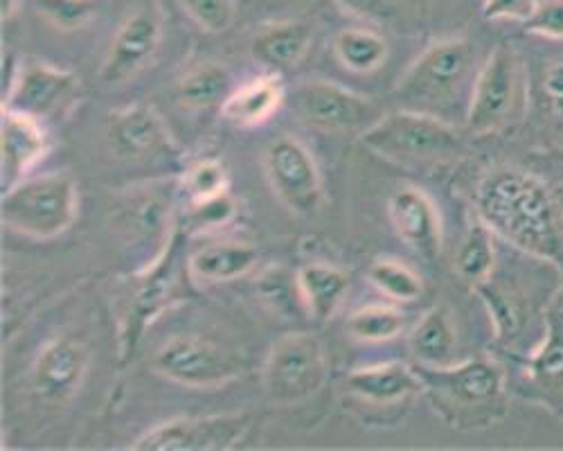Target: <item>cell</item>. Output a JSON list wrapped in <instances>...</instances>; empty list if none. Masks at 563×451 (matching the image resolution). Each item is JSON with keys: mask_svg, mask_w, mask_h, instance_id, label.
<instances>
[{"mask_svg": "<svg viewBox=\"0 0 563 451\" xmlns=\"http://www.w3.org/2000/svg\"><path fill=\"white\" fill-rule=\"evenodd\" d=\"M457 334L451 316L442 307L427 311L408 334V350L419 366L453 364Z\"/></svg>", "mask_w": 563, "mask_h": 451, "instance_id": "25", "label": "cell"}, {"mask_svg": "<svg viewBox=\"0 0 563 451\" xmlns=\"http://www.w3.org/2000/svg\"><path fill=\"white\" fill-rule=\"evenodd\" d=\"M334 3L363 21H384L393 14V0H334Z\"/></svg>", "mask_w": 563, "mask_h": 451, "instance_id": "40", "label": "cell"}, {"mask_svg": "<svg viewBox=\"0 0 563 451\" xmlns=\"http://www.w3.org/2000/svg\"><path fill=\"white\" fill-rule=\"evenodd\" d=\"M107 143L126 163L176 161L178 145L163 118L145 105H131L113 111L107 120Z\"/></svg>", "mask_w": 563, "mask_h": 451, "instance_id": "17", "label": "cell"}, {"mask_svg": "<svg viewBox=\"0 0 563 451\" xmlns=\"http://www.w3.org/2000/svg\"><path fill=\"white\" fill-rule=\"evenodd\" d=\"M79 210L77 180L70 172L25 176L3 190V223L30 240H55L75 223Z\"/></svg>", "mask_w": 563, "mask_h": 451, "instance_id": "3", "label": "cell"}, {"mask_svg": "<svg viewBox=\"0 0 563 451\" xmlns=\"http://www.w3.org/2000/svg\"><path fill=\"white\" fill-rule=\"evenodd\" d=\"M419 395H424L421 377L417 366L406 361H382L345 377V397L358 416H406Z\"/></svg>", "mask_w": 563, "mask_h": 451, "instance_id": "10", "label": "cell"}, {"mask_svg": "<svg viewBox=\"0 0 563 451\" xmlns=\"http://www.w3.org/2000/svg\"><path fill=\"white\" fill-rule=\"evenodd\" d=\"M178 193L190 201V206L228 193L225 165L217 158H203V161L190 163L178 178Z\"/></svg>", "mask_w": 563, "mask_h": 451, "instance_id": "33", "label": "cell"}, {"mask_svg": "<svg viewBox=\"0 0 563 451\" xmlns=\"http://www.w3.org/2000/svg\"><path fill=\"white\" fill-rule=\"evenodd\" d=\"M230 94H232L230 70L217 62H206L192 68L180 79L176 90L178 102L185 109H195V111L221 107Z\"/></svg>", "mask_w": 563, "mask_h": 451, "instance_id": "29", "label": "cell"}, {"mask_svg": "<svg viewBox=\"0 0 563 451\" xmlns=\"http://www.w3.org/2000/svg\"><path fill=\"white\" fill-rule=\"evenodd\" d=\"M334 55L354 75L377 73L390 55L388 41L365 28H345L334 38Z\"/></svg>", "mask_w": 563, "mask_h": 451, "instance_id": "28", "label": "cell"}, {"mask_svg": "<svg viewBox=\"0 0 563 451\" xmlns=\"http://www.w3.org/2000/svg\"><path fill=\"white\" fill-rule=\"evenodd\" d=\"M126 233L137 240H152L154 235L169 238L176 231L174 199L165 186H154V193L140 195L135 204L126 201L122 208Z\"/></svg>", "mask_w": 563, "mask_h": 451, "instance_id": "26", "label": "cell"}, {"mask_svg": "<svg viewBox=\"0 0 563 451\" xmlns=\"http://www.w3.org/2000/svg\"><path fill=\"white\" fill-rule=\"evenodd\" d=\"M253 416L246 411L176 418L163 422L131 442L137 451H225L238 447L251 431Z\"/></svg>", "mask_w": 563, "mask_h": 451, "instance_id": "12", "label": "cell"}, {"mask_svg": "<svg viewBox=\"0 0 563 451\" xmlns=\"http://www.w3.org/2000/svg\"><path fill=\"white\" fill-rule=\"evenodd\" d=\"M163 41V14L156 3L137 6L111 38L107 57L100 66V81L120 86L143 73L156 57Z\"/></svg>", "mask_w": 563, "mask_h": 451, "instance_id": "16", "label": "cell"}, {"mask_svg": "<svg viewBox=\"0 0 563 451\" xmlns=\"http://www.w3.org/2000/svg\"><path fill=\"white\" fill-rule=\"evenodd\" d=\"M483 302L487 305V311L492 316L494 332L500 343H509L511 339L519 337L523 323H526V307L523 300L509 292L507 287L494 285L492 278L476 287Z\"/></svg>", "mask_w": 563, "mask_h": 451, "instance_id": "32", "label": "cell"}, {"mask_svg": "<svg viewBox=\"0 0 563 451\" xmlns=\"http://www.w3.org/2000/svg\"><path fill=\"white\" fill-rule=\"evenodd\" d=\"M526 30L545 38H563V0H543L532 16L526 21Z\"/></svg>", "mask_w": 563, "mask_h": 451, "instance_id": "38", "label": "cell"}, {"mask_svg": "<svg viewBox=\"0 0 563 451\" xmlns=\"http://www.w3.org/2000/svg\"><path fill=\"white\" fill-rule=\"evenodd\" d=\"M183 238V229L176 226L165 249L156 253V257L145 268L135 271V276L131 278L120 319V356L124 364L135 352L140 339L147 334L150 326L174 300L178 287V253Z\"/></svg>", "mask_w": 563, "mask_h": 451, "instance_id": "5", "label": "cell"}, {"mask_svg": "<svg viewBox=\"0 0 563 451\" xmlns=\"http://www.w3.org/2000/svg\"><path fill=\"white\" fill-rule=\"evenodd\" d=\"M21 8V0H0V12H3V19L10 21Z\"/></svg>", "mask_w": 563, "mask_h": 451, "instance_id": "42", "label": "cell"}, {"mask_svg": "<svg viewBox=\"0 0 563 451\" xmlns=\"http://www.w3.org/2000/svg\"><path fill=\"white\" fill-rule=\"evenodd\" d=\"M298 118L324 133H352L367 131L384 111L369 98L327 79H311L298 86L296 94Z\"/></svg>", "mask_w": 563, "mask_h": 451, "instance_id": "14", "label": "cell"}, {"mask_svg": "<svg viewBox=\"0 0 563 451\" xmlns=\"http://www.w3.org/2000/svg\"><path fill=\"white\" fill-rule=\"evenodd\" d=\"M152 369L161 377L187 388H214L244 373L240 354L199 334L167 339L154 352Z\"/></svg>", "mask_w": 563, "mask_h": 451, "instance_id": "8", "label": "cell"}, {"mask_svg": "<svg viewBox=\"0 0 563 451\" xmlns=\"http://www.w3.org/2000/svg\"><path fill=\"white\" fill-rule=\"evenodd\" d=\"M266 178L289 212L311 219L324 201L322 176L311 152L294 135H279L264 154Z\"/></svg>", "mask_w": 563, "mask_h": 451, "instance_id": "9", "label": "cell"}, {"mask_svg": "<svg viewBox=\"0 0 563 451\" xmlns=\"http://www.w3.org/2000/svg\"><path fill=\"white\" fill-rule=\"evenodd\" d=\"M406 330V314L393 302L363 305L347 319V332L361 343H388Z\"/></svg>", "mask_w": 563, "mask_h": 451, "instance_id": "30", "label": "cell"}, {"mask_svg": "<svg viewBox=\"0 0 563 451\" xmlns=\"http://www.w3.org/2000/svg\"><path fill=\"white\" fill-rule=\"evenodd\" d=\"M257 262L260 251L249 242H214L195 251L187 260V268L195 280L217 285L244 278Z\"/></svg>", "mask_w": 563, "mask_h": 451, "instance_id": "24", "label": "cell"}, {"mask_svg": "<svg viewBox=\"0 0 563 451\" xmlns=\"http://www.w3.org/2000/svg\"><path fill=\"white\" fill-rule=\"evenodd\" d=\"M361 143L395 165H424L442 163L462 152V135L453 124L435 113L399 109L384 113L367 131L361 133Z\"/></svg>", "mask_w": 563, "mask_h": 451, "instance_id": "4", "label": "cell"}, {"mask_svg": "<svg viewBox=\"0 0 563 451\" xmlns=\"http://www.w3.org/2000/svg\"><path fill=\"white\" fill-rule=\"evenodd\" d=\"M543 90H545L552 111L563 120V62L554 64L548 70L545 81H543Z\"/></svg>", "mask_w": 563, "mask_h": 451, "instance_id": "41", "label": "cell"}, {"mask_svg": "<svg viewBox=\"0 0 563 451\" xmlns=\"http://www.w3.org/2000/svg\"><path fill=\"white\" fill-rule=\"evenodd\" d=\"M539 0H485L483 16L487 21H528Z\"/></svg>", "mask_w": 563, "mask_h": 451, "instance_id": "39", "label": "cell"}, {"mask_svg": "<svg viewBox=\"0 0 563 451\" xmlns=\"http://www.w3.org/2000/svg\"><path fill=\"white\" fill-rule=\"evenodd\" d=\"M285 81H282L279 73L268 70L266 75L232 88V94L221 105V116L242 129H253L273 118L277 109L285 105Z\"/></svg>", "mask_w": 563, "mask_h": 451, "instance_id": "21", "label": "cell"}, {"mask_svg": "<svg viewBox=\"0 0 563 451\" xmlns=\"http://www.w3.org/2000/svg\"><path fill=\"white\" fill-rule=\"evenodd\" d=\"M521 64L507 45L496 48L474 79L466 105V127L476 135H487L507 124L519 102Z\"/></svg>", "mask_w": 563, "mask_h": 451, "instance_id": "11", "label": "cell"}, {"mask_svg": "<svg viewBox=\"0 0 563 451\" xmlns=\"http://www.w3.org/2000/svg\"><path fill=\"white\" fill-rule=\"evenodd\" d=\"M34 3L45 19L66 32L84 28L96 12V0H34Z\"/></svg>", "mask_w": 563, "mask_h": 451, "instance_id": "35", "label": "cell"}, {"mask_svg": "<svg viewBox=\"0 0 563 451\" xmlns=\"http://www.w3.org/2000/svg\"><path fill=\"white\" fill-rule=\"evenodd\" d=\"M388 217L397 238L419 257L435 260L442 251V219L433 199L415 186L397 188L388 199Z\"/></svg>", "mask_w": 563, "mask_h": 451, "instance_id": "18", "label": "cell"}, {"mask_svg": "<svg viewBox=\"0 0 563 451\" xmlns=\"http://www.w3.org/2000/svg\"><path fill=\"white\" fill-rule=\"evenodd\" d=\"M79 100L81 81L73 70L45 62H27L21 66L14 84L3 96V107L48 124L73 113Z\"/></svg>", "mask_w": 563, "mask_h": 451, "instance_id": "13", "label": "cell"}, {"mask_svg": "<svg viewBox=\"0 0 563 451\" xmlns=\"http://www.w3.org/2000/svg\"><path fill=\"white\" fill-rule=\"evenodd\" d=\"M298 289L309 319L313 323H327L341 309L350 292V278L334 264L309 262L298 271Z\"/></svg>", "mask_w": 563, "mask_h": 451, "instance_id": "23", "label": "cell"}, {"mask_svg": "<svg viewBox=\"0 0 563 451\" xmlns=\"http://www.w3.org/2000/svg\"><path fill=\"white\" fill-rule=\"evenodd\" d=\"M478 217L521 253L545 262H563V231L548 188L528 172L496 167L476 193Z\"/></svg>", "mask_w": 563, "mask_h": 451, "instance_id": "1", "label": "cell"}, {"mask_svg": "<svg viewBox=\"0 0 563 451\" xmlns=\"http://www.w3.org/2000/svg\"><path fill=\"white\" fill-rule=\"evenodd\" d=\"M330 375L327 352L313 332L279 337L266 354L262 386L275 404H298L316 397Z\"/></svg>", "mask_w": 563, "mask_h": 451, "instance_id": "7", "label": "cell"}, {"mask_svg": "<svg viewBox=\"0 0 563 451\" xmlns=\"http://www.w3.org/2000/svg\"><path fill=\"white\" fill-rule=\"evenodd\" d=\"M234 217H238V204L228 193H223L214 199L190 206V231H214L221 229V226H228Z\"/></svg>", "mask_w": 563, "mask_h": 451, "instance_id": "37", "label": "cell"}, {"mask_svg": "<svg viewBox=\"0 0 563 451\" xmlns=\"http://www.w3.org/2000/svg\"><path fill=\"white\" fill-rule=\"evenodd\" d=\"M313 28L305 21H277L260 28L251 41V55L268 70L296 66L311 48Z\"/></svg>", "mask_w": 563, "mask_h": 451, "instance_id": "22", "label": "cell"}, {"mask_svg": "<svg viewBox=\"0 0 563 451\" xmlns=\"http://www.w3.org/2000/svg\"><path fill=\"white\" fill-rule=\"evenodd\" d=\"M90 366L88 345L73 337L59 334L45 343L32 364V395L48 409L66 406L81 388Z\"/></svg>", "mask_w": 563, "mask_h": 451, "instance_id": "15", "label": "cell"}, {"mask_svg": "<svg viewBox=\"0 0 563 451\" xmlns=\"http://www.w3.org/2000/svg\"><path fill=\"white\" fill-rule=\"evenodd\" d=\"M474 66V45L464 38H444L421 53L399 77L395 98L404 109L429 111L455 98ZM431 113V111H429Z\"/></svg>", "mask_w": 563, "mask_h": 451, "instance_id": "6", "label": "cell"}, {"mask_svg": "<svg viewBox=\"0 0 563 451\" xmlns=\"http://www.w3.org/2000/svg\"><path fill=\"white\" fill-rule=\"evenodd\" d=\"M496 233L489 226L476 217L468 221V229L460 242L457 255H455V271L457 276L472 285L474 289L492 278L496 268Z\"/></svg>", "mask_w": 563, "mask_h": 451, "instance_id": "27", "label": "cell"}, {"mask_svg": "<svg viewBox=\"0 0 563 451\" xmlns=\"http://www.w3.org/2000/svg\"><path fill=\"white\" fill-rule=\"evenodd\" d=\"M48 150V131H45L41 120L3 107V116H0V176H3V190L30 176Z\"/></svg>", "mask_w": 563, "mask_h": 451, "instance_id": "19", "label": "cell"}, {"mask_svg": "<svg viewBox=\"0 0 563 451\" xmlns=\"http://www.w3.org/2000/svg\"><path fill=\"white\" fill-rule=\"evenodd\" d=\"M255 287H257L260 300L277 314L296 311V307L305 311L300 289H298V274H291L287 266L275 264L264 268V274H260Z\"/></svg>", "mask_w": 563, "mask_h": 451, "instance_id": "34", "label": "cell"}, {"mask_svg": "<svg viewBox=\"0 0 563 451\" xmlns=\"http://www.w3.org/2000/svg\"><path fill=\"white\" fill-rule=\"evenodd\" d=\"M367 280L393 302H415L424 294V280L410 266L390 257L374 260L367 268Z\"/></svg>", "mask_w": 563, "mask_h": 451, "instance_id": "31", "label": "cell"}, {"mask_svg": "<svg viewBox=\"0 0 563 451\" xmlns=\"http://www.w3.org/2000/svg\"><path fill=\"white\" fill-rule=\"evenodd\" d=\"M417 366L431 409L449 427L478 431L507 411V382L494 359L474 356L446 366Z\"/></svg>", "mask_w": 563, "mask_h": 451, "instance_id": "2", "label": "cell"}, {"mask_svg": "<svg viewBox=\"0 0 563 451\" xmlns=\"http://www.w3.org/2000/svg\"><path fill=\"white\" fill-rule=\"evenodd\" d=\"M185 14L203 32L221 34L234 21V0H178Z\"/></svg>", "mask_w": 563, "mask_h": 451, "instance_id": "36", "label": "cell"}, {"mask_svg": "<svg viewBox=\"0 0 563 451\" xmlns=\"http://www.w3.org/2000/svg\"><path fill=\"white\" fill-rule=\"evenodd\" d=\"M521 393L563 420V311L548 316L545 334L526 364Z\"/></svg>", "mask_w": 563, "mask_h": 451, "instance_id": "20", "label": "cell"}]
</instances>
